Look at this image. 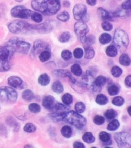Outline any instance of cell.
<instances>
[{
  "mask_svg": "<svg viewBox=\"0 0 131 148\" xmlns=\"http://www.w3.org/2000/svg\"><path fill=\"white\" fill-rule=\"evenodd\" d=\"M51 117L55 121L66 122L79 129H81L86 124V118L74 111L54 112L51 115Z\"/></svg>",
  "mask_w": 131,
  "mask_h": 148,
  "instance_id": "cell-1",
  "label": "cell"
},
{
  "mask_svg": "<svg viewBox=\"0 0 131 148\" xmlns=\"http://www.w3.org/2000/svg\"><path fill=\"white\" fill-rule=\"evenodd\" d=\"M31 6L44 15H54L59 11L60 0H32Z\"/></svg>",
  "mask_w": 131,
  "mask_h": 148,
  "instance_id": "cell-2",
  "label": "cell"
},
{
  "mask_svg": "<svg viewBox=\"0 0 131 148\" xmlns=\"http://www.w3.org/2000/svg\"><path fill=\"white\" fill-rule=\"evenodd\" d=\"M14 54V51L7 45L0 47V72H6L11 69Z\"/></svg>",
  "mask_w": 131,
  "mask_h": 148,
  "instance_id": "cell-3",
  "label": "cell"
},
{
  "mask_svg": "<svg viewBox=\"0 0 131 148\" xmlns=\"http://www.w3.org/2000/svg\"><path fill=\"white\" fill-rule=\"evenodd\" d=\"M8 29L13 34H25L34 31V25L22 20H15L8 24Z\"/></svg>",
  "mask_w": 131,
  "mask_h": 148,
  "instance_id": "cell-4",
  "label": "cell"
},
{
  "mask_svg": "<svg viewBox=\"0 0 131 148\" xmlns=\"http://www.w3.org/2000/svg\"><path fill=\"white\" fill-rule=\"evenodd\" d=\"M6 45L9 46L14 53L18 52L23 54H27L30 48L29 43L18 37L12 38Z\"/></svg>",
  "mask_w": 131,
  "mask_h": 148,
  "instance_id": "cell-5",
  "label": "cell"
},
{
  "mask_svg": "<svg viewBox=\"0 0 131 148\" xmlns=\"http://www.w3.org/2000/svg\"><path fill=\"white\" fill-rule=\"evenodd\" d=\"M129 38L127 33L121 29L115 30L113 37L114 45L121 51L126 50L129 44Z\"/></svg>",
  "mask_w": 131,
  "mask_h": 148,
  "instance_id": "cell-6",
  "label": "cell"
},
{
  "mask_svg": "<svg viewBox=\"0 0 131 148\" xmlns=\"http://www.w3.org/2000/svg\"><path fill=\"white\" fill-rule=\"evenodd\" d=\"M18 93L12 88L2 86L0 88V99L8 102H14L18 99Z\"/></svg>",
  "mask_w": 131,
  "mask_h": 148,
  "instance_id": "cell-7",
  "label": "cell"
},
{
  "mask_svg": "<svg viewBox=\"0 0 131 148\" xmlns=\"http://www.w3.org/2000/svg\"><path fill=\"white\" fill-rule=\"evenodd\" d=\"M34 13L30 9L23 5H18L13 8L11 10V14L13 17L22 19H28L31 18Z\"/></svg>",
  "mask_w": 131,
  "mask_h": 148,
  "instance_id": "cell-8",
  "label": "cell"
},
{
  "mask_svg": "<svg viewBox=\"0 0 131 148\" xmlns=\"http://www.w3.org/2000/svg\"><path fill=\"white\" fill-rule=\"evenodd\" d=\"M74 30L78 39L82 43H85L86 40V34L89 32V29L86 24L83 22H77L75 24Z\"/></svg>",
  "mask_w": 131,
  "mask_h": 148,
  "instance_id": "cell-9",
  "label": "cell"
},
{
  "mask_svg": "<svg viewBox=\"0 0 131 148\" xmlns=\"http://www.w3.org/2000/svg\"><path fill=\"white\" fill-rule=\"evenodd\" d=\"M114 139L120 148H131V134L127 132H119L115 134Z\"/></svg>",
  "mask_w": 131,
  "mask_h": 148,
  "instance_id": "cell-10",
  "label": "cell"
},
{
  "mask_svg": "<svg viewBox=\"0 0 131 148\" xmlns=\"http://www.w3.org/2000/svg\"><path fill=\"white\" fill-rule=\"evenodd\" d=\"M84 84L88 89L91 90L93 91H100L101 88H99L95 84V79L91 74L90 72L86 71V73L83 77Z\"/></svg>",
  "mask_w": 131,
  "mask_h": 148,
  "instance_id": "cell-11",
  "label": "cell"
},
{
  "mask_svg": "<svg viewBox=\"0 0 131 148\" xmlns=\"http://www.w3.org/2000/svg\"><path fill=\"white\" fill-rule=\"evenodd\" d=\"M51 46L47 42L38 40L34 43L32 53L33 56H37L44 51H51Z\"/></svg>",
  "mask_w": 131,
  "mask_h": 148,
  "instance_id": "cell-12",
  "label": "cell"
},
{
  "mask_svg": "<svg viewBox=\"0 0 131 148\" xmlns=\"http://www.w3.org/2000/svg\"><path fill=\"white\" fill-rule=\"evenodd\" d=\"M87 13L86 6L82 3H78L75 5L73 9V15L75 20L80 21L85 14Z\"/></svg>",
  "mask_w": 131,
  "mask_h": 148,
  "instance_id": "cell-13",
  "label": "cell"
},
{
  "mask_svg": "<svg viewBox=\"0 0 131 148\" xmlns=\"http://www.w3.org/2000/svg\"><path fill=\"white\" fill-rule=\"evenodd\" d=\"M53 24L51 22H45L38 25H34V30L41 34H46L51 32L53 29Z\"/></svg>",
  "mask_w": 131,
  "mask_h": 148,
  "instance_id": "cell-14",
  "label": "cell"
},
{
  "mask_svg": "<svg viewBox=\"0 0 131 148\" xmlns=\"http://www.w3.org/2000/svg\"><path fill=\"white\" fill-rule=\"evenodd\" d=\"M97 13L99 16L104 21H113L115 18L113 13L109 12L102 8H98Z\"/></svg>",
  "mask_w": 131,
  "mask_h": 148,
  "instance_id": "cell-15",
  "label": "cell"
},
{
  "mask_svg": "<svg viewBox=\"0 0 131 148\" xmlns=\"http://www.w3.org/2000/svg\"><path fill=\"white\" fill-rule=\"evenodd\" d=\"M8 84L13 88L23 89L24 88V82L20 77L16 76H11L8 79Z\"/></svg>",
  "mask_w": 131,
  "mask_h": 148,
  "instance_id": "cell-16",
  "label": "cell"
},
{
  "mask_svg": "<svg viewBox=\"0 0 131 148\" xmlns=\"http://www.w3.org/2000/svg\"><path fill=\"white\" fill-rule=\"evenodd\" d=\"M43 106L46 109L51 110L54 108L56 104L55 98L51 95L46 96L43 99Z\"/></svg>",
  "mask_w": 131,
  "mask_h": 148,
  "instance_id": "cell-17",
  "label": "cell"
},
{
  "mask_svg": "<svg viewBox=\"0 0 131 148\" xmlns=\"http://www.w3.org/2000/svg\"><path fill=\"white\" fill-rule=\"evenodd\" d=\"M53 73L58 77H68L71 82L73 84L76 83V80L74 77H72V74L67 70H56L53 71Z\"/></svg>",
  "mask_w": 131,
  "mask_h": 148,
  "instance_id": "cell-18",
  "label": "cell"
},
{
  "mask_svg": "<svg viewBox=\"0 0 131 148\" xmlns=\"http://www.w3.org/2000/svg\"><path fill=\"white\" fill-rule=\"evenodd\" d=\"M84 55V57L86 59H91L95 56V51L91 46H85Z\"/></svg>",
  "mask_w": 131,
  "mask_h": 148,
  "instance_id": "cell-19",
  "label": "cell"
},
{
  "mask_svg": "<svg viewBox=\"0 0 131 148\" xmlns=\"http://www.w3.org/2000/svg\"><path fill=\"white\" fill-rule=\"evenodd\" d=\"M50 81H51L50 77L46 73L41 74L38 79L39 84L42 86H47L48 84L50 83Z\"/></svg>",
  "mask_w": 131,
  "mask_h": 148,
  "instance_id": "cell-20",
  "label": "cell"
},
{
  "mask_svg": "<svg viewBox=\"0 0 131 148\" xmlns=\"http://www.w3.org/2000/svg\"><path fill=\"white\" fill-rule=\"evenodd\" d=\"M112 40V36L107 33L102 34L99 38V42L102 45H107Z\"/></svg>",
  "mask_w": 131,
  "mask_h": 148,
  "instance_id": "cell-21",
  "label": "cell"
},
{
  "mask_svg": "<svg viewBox=\"0 0 131 148\" xmlns=\"http://www.w3.org/2000/svg\"><path fill=\"white\" fill-rule=\"evenodd\" d=\"M69 108H70L68 107V106L56 103L51 111H53L54 112H61L63 111H65L66 110H68L69 109Z\"/></svg>",
  "mask_w": 131,
  "mask_h": 148,
  "instance_id": "cell-22",
  "label": "cell"
},
{
  "mask_svg": "<svg viewBox=\"0 0 131 148\" xmlns=\"http://www.w3.org/2000/svg\"><path fill=\"white\" fill-rule=\"evenodd\" d=\"M22 98L25 101H31L34 98V95L33 91L29 89H26L22 93Z\"/></svg>",
  "mask_w": 131,
  "mask_h": 148,
  "instance_id": "cell-23",
  "label": "cell"
},
{
  "mask_svg": "<svg viewBox=\"0 0 131 148\" xmlns=\"http://www.w3.org/2000/svg\"><path fill=\"white\" fill-rule=\"evenodd\" d=\"M119 62L121 65L124 66H128L130 65L131 60L128 54H122L119 58Z\"/></svg>",
  "mask_w": 131,
  "mask_h": 148,
  "instance_id": "cell-24",
  "label": "cell"
},
{
  "mask_svg": "<svg viewBox=\"0 0 131 148\" xmlns=\"http://www.w3.org/2000/svg\"><path fill=\"white\" fill-rule=\"evenodd\" d=\"M61 133L63 136L66 138H69L72 137V127L68 125L63 126L61 130Z\"/></svg>",
  "mask_w": 131,
  "mask_h": 148,
  "instance_id": "cell-25",
  "label": "cell"
},
{
  "mask_svg": "<svg viewBox=\"0 0 131 148\" xmlns=\"http://www.w3.org/2000/svg\"><path fill=\"white\" fill-rule=\"evenodd\" d=\"M99 138L102 142L109 145V143H111L110 135L106 132H101L99 134Z\"/></svg>",
  "mask_w": 131,
  "mask_h": 148,
  "instance_id": "cell-26",
  "label": "cell"
},
{
  "mask_svg": "<svg viewBox=\"0 0 131 148\" xmlns=\"http://www.w3.org/2000/svg\"><path fill=\"white\" fill-rule=\"evenodd\" d=\"M51 58V53L50 51H44L39 54V59L42 62L47 61Z\"/></svg>",
  "mask_w": 131,
  "mask_h": 148,
  "instance_id": "cell-27",
  "label": "cell"
},
{
  "mask_svg": "<svg viewBox=\"0 0 131 148\" xmlns=\"http://www.w3.org/2000/svg\"><path fill=\"white\" fill-rule=\"evenodd\" d=\"M106 54L110 57H115L117 54V49L114 45H110L106 49Z\"/></svg>",
  "mask_w": 131,
  "mask_h": 148,
  "instance_id": "cell-28",
  "label": "cell"
},
{
  "mask_svg": "<svg viewBox=\"0 0 131 148\" xmlns=\"http://www.w3.org/2000/svg\"><path fill=\"white\" fill-rule=\"evenodd\" d=\"M52 90L57 93H61L63 91V86L59 81H56L52 85Z\"/></svg>",
  "mask_w": 131,
  "mask_h": 148,
  "instance_id": "cell-29",
  "label": "cell"
},
{
  "mask_svg": "<svg viewBox=\"0 0 131 148\" xmlns=\"http://www.w3.org/2000/svg\"><path fill=\"white\" fill-rule=\"evenodd\" d=\"M120 127V122L117 120L114 119L111 121L107 125V129L111 131H114L119 129Z\"/></svg>",
  "mask_w": 131,
  "mask_h": 148,
  "instance_id": "cell-30",
  "label": "cell"
},
{
  "mask_svg": "<svg viewBox=\"0 0 131 148\" xmlns=\"http://www.w3.org/2000/svg\"><path fill=\"white\" fill-rule=\"evenodd\" d=\"M82 140L84 142L87 143H93L95 141V138L91 132H86L82 136Z\"/></svg>",
  "mask_w": 131,
  "mask_h": 148,
  "instance_id": "cell-31",
  "label": "cell"
},
{
  "mask_svg": "<svg viewBox=\"0 0 131 148\" xmlns=\"http://www.w3.org/2000/svg\"><path fill=\"white\" fill-rule=\"evenodd\" d=\"M72 72L76 76H80L82 73V70L81 68L80 65L78 64H75L71 67Z\"/></svg>",
  "mask_w": 131,
  "mask_h": 148,
  "instance_id": "cell-32",
  "label": "cell"
},
{
  "mask_svg": "<svg viewBox=\"0 0 131 148\" xmlns=\"http://www.w3.org/2000/svg\"><path fill=\"white\" fill-rule=\"evenodd\" d=\"M57 18L59 21L63 22H66L70 18V15L68 12L67 11H63L57 16Z\"/></svg>",
  "mask_w": 131,
  "mask_h": 148,
  "instance_id": "cell-33",
  "label": "cell"
},
{
  "mask_svg": "<svg viewBox=\"0 0 131 148\" xmlns=\"http://www.w3.org/2000/svg\"><path fill=\"white\" fill-rule=\"evenodd\" d=\"M96 102L100 105H105L108 102L107 97L103 95H99L96 98Z\"/></svg>",
  "mask_w": 131,
  "mask_h": 148,
  "instance_id": "cell-34",
  "label": "cell"
},
{
  "mask_svg": "<svg viewBox=\"0 0 131 148\" xmlns=\"http://www.w3.org/2000/svg\"><path fill=\"white\" fill-rule=\"evenodd\" d=\"M111 74L114 77H120L123 73L122 69L117 66H114L111 69Z\"/></svg>",
  "mask_w": 131,
  "mask_h": 148,
  "instance_id": "cell-35",
  "label": "cell"
},
{
  "mask_svg": "<svg viewBox=\"0 0 131 148\" xmlns=\"http://www.w3.org/2000/svg\"><path fill=\"white\" fill-rule=\"evenodd\" d=\"M70 34L69 32L66 31L63 32L59 37V41L61 43H66L70 39Z\"/></svg>",
  "mask_w": 131,
  "mask_h": 148,
  "instance_id": "cell-36",
  "label": "cell"
},
{
  "mask_svg": "<svg viewBox=\"0 0 131 148\" xmlns=\"http://www.w3.org/2000/svg\"><path fill=\"white\" fill-rule=\"evenodd\" d=\"M75 109L76 112L80 114L85 111L86 106L83 102H79L75 104Z\"/></svg>",
  "mask_w": 131,
  "mask_h": 148,
  "instance_id": "cell-37",
  "label": "cell"
},
{
  "mask_svg": "<svg viewBox=\"0 0 131 148\" xmlns=\"http://www.w3.org/2000/svg\"><path fill=\"white\" fill-rule=\"evenodd\" d=\"M107 79L105 77H104L103 76L100 75L97 79H95V84L99 88H101V86H104V84L106 83Z\"/></svg>",
  "mask_w": 131,
  "mask_h": 148,
  "instance_id": "cell-38",
  "label": "cell"
},
{
  "mask_svg": "<svg viewBox=\"0 0 131 148\" xmlns=\"http://www.w3.org/2000/svg\"><path fill=\"white\" fill-rule=\"evenodd\" d=\"M28 109L30 111L33 113H37L41 111V107L38 104L33 103L30 104L28 106Z\"/></svg>",
  "mask_w": 131,
  "mask_h": 148,
  "instance_id": "cell-39",
  "label": "cell"
},
{
  "mask_svg": "<svg viewBox=\"0 0 131 148\" xmlns=\"http://www.w3.org/2000/svg\"><path fill=\"white\" fill-rule=\"evenodd\" d=\"M24 131L27 133H33L35 132L36 130V126L32 123H28L25 125L24 127Z\"/></svg>",
  "mask_w": 131,
  "mask_h": 148,
  "instance_id": "cell-40",
  "label": "cell"
},
{
  "mask_svg": "<svg viewBox=\"0 0 131 148\" xmlns=\"http://www.w3.org/2000/svg\"><path fill=\"white\" fill-rule=\"evenodd\" d=\"M72 96L69 93H66L65 95H63L62 97V101L63 103L67 106L71 104L72 103Z\"/></svg>",
  "mask_w": 131,
  "mask_h": 148,
  "instance_id": "cell-41",
  "label": "cell"
},
{
  "mask_svg": "<svg viewBox=\"0 0 131 148\" xmlns=\"http://www.w3.org/2000/svg\"><path fill=\"white\" fill-rule=\"evenodd\" d=\"M30 18L37 23H41L43 20V18L42 14L38 12H34Z\"/></svg>",
  "mask_w": 131,
  "mask_h": 148,
  "instance_id": "cell-42",
  "label": "cell"
},
{
  "mask_svg": "<svg viewBox=\"0 0 131 148\" xmlns=\"http://www.w3.org/2000/svg\"><path fill=\"white\" fill-rule=\"evenodd\" d=\"M108 93L110 95L113 96L117 95L119 92V89L117 87V86H115V85H112L110 86L107 90Z\"/></svg>",
  "mask_w": 131,
  "mask_h": 148,
  "instance_id": "cell-43",
  "label": "cell"
},
{
  "mask_svg": "<svg viewBox=\"0 0 131 148\" xmlns=\"http://www.w3.org/2000/svg\"><path fill=\"white\" fill-rule=\"evenodd\" d=\"M124 103V99L121 97H116L112 100V103L117 107H121Z\"/></svg>",
  "mask_w": 131,
  "mask_h": 148,
  "instance_id": "cell-44",
  "label": "cell"
},
{
  "mask_svg": "<svg viewBox=\"0 0 131 148\" xmlns=\"http://www.w3.org/2000/svg\"><path fill=\"white\" fill-rule=\"evenodd\" d=\"M117 116V113L115 110L113 109H109L105 113V116L108 119H113Z\"/></svg>",
  "mask_w": 131,
  "mask_h": 148,
  "instance_id": "cell-45",
  "label": "cell"
},
{
  "mask_svg": "<svg viewBox=\"0 0 131 148\" xmlns=\"http://www.w3.org/2000/svg\"><path fill=\"white\" fill-rule=\"evenodd\" d=\"M61 56L63 59L65 61H68L69 60L71 59L72 57V52H70V51L65 50L62 51L61 54Z\"/></svg>",
  "mask_w": 131,
  "mask_h": 148,
  "instance_id": "cell-46",
  "label": "cell"
},
{
  "mask_svg": "<svg viewBox=\"0 0 131 148\" xmlns=\"http://www.w3.org/2000/svg\"><path fill=\"white\" fill-rule=\"evenodd\" d=\"M101 27L105 31H110L113 29V25L109 21H103L101 24Z\"/></svg>",
  "mask_w": 131,
  "mask_h": 148,
  "instance_id": "cell-47",
  "label": "cell"
},
{
  "mask_svg": "<svg viewBox=\"0 0 131 148\" xmlns=\"http://www.w3.org/2000/svg\"><path fill=\"white\" fill-rule=\"evenodd\" d=\"M122 8L125 11L131 13V0H125L122 4Z\"/></svg>",
  "mask_w": 131,
  "mask_h": 148,
  "instance_id": "cell-48",
  "label": "cell"
},
{
  "mask_svg": "<svg viewBox=\"0 0 131 148\" xmlns=\"http://www.w3.org/2000/svg\"><path fill=\"white\" fill-rule=\"evenodd\" d=\"M74 56L77 59H81L84 56V51L79 47L76 48L74 51Z\"/></svg>",
  "mask_w": 131,
  "mask_h": 148,
  "instance_id": "cell-49",
  "label": "cell"
},
{
  "mask_svg": "<svg viewBox=\"0 0 131 148\" xmlns=\"http://www.w3.org/2000/svg\"><path fill=\"white\" fill-rule=\"evenodd\" d=\"M105 120L104 118L100 116H96L93 118V122L97 125H103L104 123Z\"/></svg>",
  "mask_w": 131,
  "mask_h": 148,
  "instance_id": "cell-50",
  "label": "cell"
},
{
  "mask_svg": "<svg viewBox=\"0 0 131 148\" xmlns=\"http://www.w3.org/2000/svg\"><path fill=\"white\" fill-rule=\"evenodd\" d=\"M95 42V37L93 36H86V41L85 43H86V46H91L93 45Z\"/></svg>",
  "mask_w": 131,
  "mask_h": 148,
  "instance_id": "cell-51",
  "label": "cell"
},
{
  "mask_svg": "<svg viewBox=\"0 0 131 148\" xmlns=\"http://www.w3.org/2000/svg\"><path fill=\"white\" fill-rule=\"evenodd\" d=\"M85 146L83 143L80 142H75L74 144V148H84Z\"/></svg>",
  "mask_w": 131,
  "mask_h": 148,
  "instance_id": "cell-52",
  "label": "cell"
},
{
  "mask_svg": "<svg viewBox=\"0 0 131 148\" xmlns=\"http://www.w3.org/2000/svg\"><path fill=\"white\" fill-rule=\"evenodd\" d=\"M125 84L128 87H131V75H128L125 79Z\"/></svg>",
  "mask_w": 131,
  "mask_h": 148,
  "instance_id": "cell-53",
  "label": "cell"
},
{
  "mask_svg": "<svg viewBox=\"0 0 131 148\" xmlns=\"http://www.w3.org/2000/svg\"><path fill=\"white\" fill-rule=\"evenodd\" d=\"M89 15H88V14L86 13V14H85L82 16V18H81V21H82V22L85 23V22H87L89 21Z\"/></svg>",
  "mask_w": 131,
  "mask_h": 148,
  "instance_id": "cell-54",
  "label": "cell"
},
{
  "mask_svg": "<svg viewBox=\"0 0 131 148\" xmlns=\"http://www.w3.org/2000/svg\"><path fill=\"white\" fill-rule=\"evenodd\" d=\"M86 2L90 6H95L97 3V0H86Z\"/></svg>",
  "mask_w": 131,
  "mask_h": 148,
  "instance_id": "cell-55",
  "label": "cell"
},
{
  "mask_svg": "<svg viewBox=\"0 0 131 148\" xmlns=\"http://www.w3.org/2000/svg\"><path fill=\"white\" fill-rule=\"evenodd\" d=\"M70 5V3L68 1L66 0L63 2V6L65 8H69Z\"/></svg>",
  "mask_w": 131,
  "mask_h": 148,
  "instance_id": "cell-56",
  "label": "cell"
},
{
  "mask_svg": "<svg viewBox=\"0 0 131 148\" xmlns=\"http://www.w3.org/2000/svg\"><path fill=\"white\" fill-rule=\"evenodd\" d=\"M128 112L130 116H131V106L129 107L128 109Z\"/></svg>",
  "mask_w": 131,
  "mask_h": 148,
  "instance_id": "cell-57",
  "label": "cell"
},
{
  "mask_svg": "<svg viewBox=\"0 0 131 148\" xmlns=\"http://www.w3.org/2000/svg\"><path fill=\"white\" fill-rule=\"evenodd\" d=\"M25 148H28V147H31V148H33V146L31 145H25L24 147Z\"/></svg>",
  "mask_w": 131,
  "mask_h": 148,
  "instance_id": "cell-58",
  "label": "cell"
},
{
  "mask_svg": "<svg viewBox=\"0 0 131 148\" xmlns=\"http://www.w3.org/2000/svg\"><path fill=\"white\" fill-rule=\"evenodd\" d=\"M16 2H22L23 0H15Z\"/></svg>",
  "mask_w": 131,
  "mask_h": 148,
  "instance_id": "cell-59",
  "label": "cell"
}]
</instances>
